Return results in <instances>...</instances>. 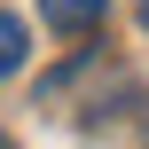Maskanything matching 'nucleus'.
I'll use <instances>...</instances> for the list:
<instances>
[{
    "label": "nucleus",
    "instance_id": "nucleus-4",
    "mask_svg": "<svg viewBox=\"0 0 149 149\" xmlns=\"http://www.w3.org/2000/svg\"><path fill=\"white\" fill-rule=\"evenodd\" d=\"M0 149H16V141H8V134H0Z\"/></svg>",
    "mask_w": 149,
    "mask_h": 149
},
{
    "label": "nucleus",
    "instance_id": "nucleus-2",
    "mask_svg": "<svg viewBox=\"0 0 149 149\" xmlns=\"http://www.w3.org/2000/svg\"><path fill=\"white\" fill-rule=\"evenodd\" d=\"M24 55H31V31H24V16H8V8H0V79H16V71H24Z\"/></svg>",
    "mask_w": 149,
    "mask_h": 149
},
{
    "label": "nucleus",
    "instance_id": "nucleus-3",
    "mask_svg": "<svg viewBox=\"0 0 149 149\" xmlns=\"http://www.w3.org/2000/svg\"><path fill=\"white\" fill-rule=\"evenodd\" d=\"M134 16H141V31H149V0H134Z\"/></svg>",
    "mask_w": 149,
    "mask_h": 149
},
{
    "label": "nucleus",
    "instance_id": "nucleus-1",
    "mask_svg": "<svg viewBox=\"0 0 149 149\" xmlns=\"http://www.w3.org/2000/svg\"><path fill=\"white\" fill-rule=\"evenodd\" d=\"M110 16V0H39V24L47 31H94Z\"/></svg>",
    "mask_w": 149,
    "mask_h": 149
}]
</instances>
